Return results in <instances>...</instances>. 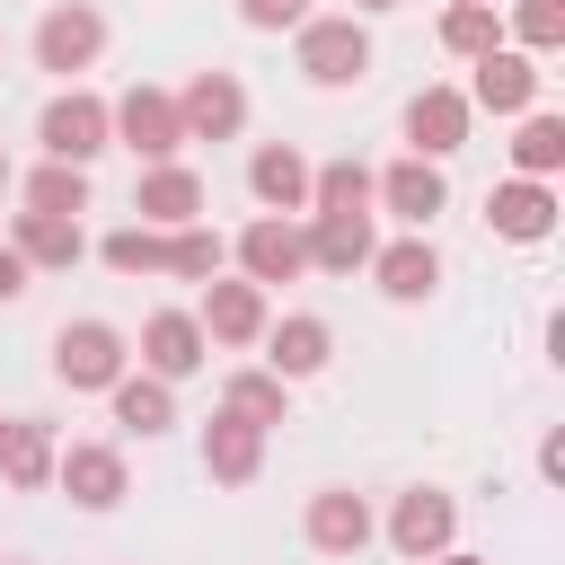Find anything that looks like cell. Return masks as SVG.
I'll return each instance as SVG.
<instances>
[{
	"label": "cell",
	"instance_id": "obj_22",
	"mask_svg": "<svg viewBox=\"0 0 565 565\" xmlns=\"http://www.w3.org/2000/svg\"><path fill=\"white\" fill-rule=\"evenodd\" d=\"M256 468H265V433L238 424V415H212L203 424V477L212 486H256Z\"/></svg>",
	"mask_w": 565,
	"mask_h": 565
},
{
	"label": "cell",
	"instance_id": "obj_9",
	"mask_svg": "<svg viewBox=\"0 0 565 565\" xmlns=\"http://www.w3.org/2000/svg\"><path fill=\"white\" fill-rule=\"evenodd\" d=\"M265 282H247V274H212L203 282V300H194V327L212 335V344H230V353H247L256 335H265Z\"/></svg>",
	"mask_w": 565,
	"mask_h": 565
},
{
	"label": "cell",
	"instance_id": "obj_10",
	"mask_svg": "<svg viewBox=\"0 0 565 565\" xmlns=\"http://www.w3.org/2000/svg\"><path fill=\"white\" fill-rule=\"evenodd\" d=\"M539 53H521V44H494V53H477V71H468V106H486V115H530L539 106Z\"/></svg>",
	"mask_w": 565,
	"mask_h": 565
},
{
	"label": "cell",
	"instance_id": "obj_18",
	"mask_svg": "<svg viewBox=\"0 0 565 565\" xmlns=\"http://www.w3.org/2000/svg\"><path fill=\"white\" fill-rule=\"evenodd\" d=\"M486 221H494V238H512V247H547V238H556V185H547V177H512V185L486 194Z\"/></svg>",
	"mask_w": 565,
	"mask_h": 565
},
{
	"label": "cell",
	"instance_id": "obj_3",
	"mask_svg": "<svg viewBox=\"0 0 565 565\" xmlns=\"http://www.w3.org/2000/svg\"><path fill=\"white\" fill-rule=\"evenodd\" d=\"M124 371H132L124 327H106V318H71V327L53 335V380H62L71 397H106Z\"/></svg>",
	"mask_w": 565,
	"mask_h": 565
},
{
	"label": "cell",
	"instance_id": "obj_41",
	"mask_svg": "<svg viewBox=\"0 0 565 565\" xmlns=\"http://www.w3.org/2000/svg\"><path fill=\"white\" fill-rule=\"evenodd\" d=\"M0 441H9V415H0Z\"/></svg>",
	"mask_w": 565,
	"mask_h": 565
},
{
	"label": "cell",
	"instance_id": "obj_34",
	"mask_svg": "<svg viewBox=\"0 0 565 565\" xmlns=\"http://www.w3.org/2000/svg\"><path fill=\"white\" fill-rule=\"evenodd\" d=\"M238 18H247L256 35H291V26L309 18V0H238Z\"/></svg>",
	"mask_w": 565,
	"mask_h": 565
},
{
	"label": "cell",
	"instance_id": "obj_6",
	"mask_svg": "<svg viewBox=\"0 0 565 565\" xmlns=\"http://www.w3.org/2000/svg\"><path fill=\"white\" fill-rule=\"evenodd\" d=\"M380 539L406 556V565H424V556H441L450 539H459V503L441 494V486H406L397 503H388V521H380Z\"/></svg>",
	"mask_w": 565,
	"mask_h": 565
},
{
	"label": "cell",
	"instance_id": "obj_7",
	"mask_svg": "<svg viewBox=\"0 0 565 565\" xmlns=\"http://www.w3.org/2000/svg\"><path fill=\"white\" fill-rule=\"evenodd\" d=\"M371 203L380 212H397L406 230H433V212H450V177H441V159H388V168H371Z\"/></svg>",
	"mask_w": 565,
	"mask_h": 565
},
{
	"label": "cell",
	"instance_id": "obj_39",
	"mask_svg": "<svg viewBox=\"0 0 565 565\" xmlns=\"http://www.w3.org/2000/svg\"><path fill=\"white\" fill-rule=\"evenodd\" d=\"M9 185H18V168H9V150H0V194H9Z\"/></svg>",
	"mask_w": 565,
	"mask_h": 565
},
{
	"label": "cell",
	"instance_id": "obj_8",
	"mask_svg": "<svg viewBox=\"0 0 565 565\" xmlns=\"http://www.w3.org/2000/svg\"><path fill=\"white\" fill-rule=\"evenodd\" d=\"M230 256H238V274H247V282H265V291L309 274V247H300V221H291V212H256V221L230 238Z\"/></svg>",
	"mask_w": 565,
	"mask_h": 565
},
{
	"label": "cell",
	"instance_id": "obj_29",
	"mask_svg": "<svg viewBox=\"0 0 565 565\" xmlns=\"http://www.w3.org/2000/svg\"><path fill=\"white\" fill-rule=\"evenodd\" d=\"M556 168H565V115L530 106L521 132H512V177H556Z\"/></svg>",
	"mask_w": 565,
	"mask_h": 565
},
{
	"label": "cell",
	"instance_id": "obj_26",
	"mask_svg": "<svg viewBox=\"0 0 565 565\" xmlns=\"http://www.w3.org/2000/svg\"><path fill=\"white\" fill-rule=\"evenodd\" d=\"M106 406H115V424H124V433H141V441L177 424V388H168V380H150V371H124V380L106 388Z\"/></svg>",
	"mask_w": 565,
	"mask_h": 565
},
{
	"label": "cell",
	"instance_id": "obj_12",
	"mask_svg": "<svg viewBox=\"0 0 565 565\" xmlns=\"http://www.w3.org/2000/svg\"><path fill=\"white\" fill-rule=\"evenodd\" d=\"M53 486H62L79 512H115V503L132 494V468H124L115 441H71V450L53 459Z\"/></svg>",
	"mask_w": 565,
	"mask_h": 565
},
{
	"label": "cell",
	"instance_id": "obj_37",
	"mask_svg": "<svg viewBox=\"0 0 565 565\" xmlns=\"http://www.w3.org/2000/svg\"><path fill=\"white\" fill-rule=\"evenodd\" d=\"M424 565H486V556H468V547H441V556H424Z\"/></svg>",
	"mask_w": 565,
	"mask_h": 565
},
{
	"label": "cell",
	"instance_id": "obj_21",
	"mask_svg": "<svg viewBox=\"0 0 565 565\" xmlns=\"http://www.w3.org/2000/svg\"><path fill=\"white\" fill-rule=\"evenodd\" d=\"M9 247L26 256V274H71V265L88 256V230L62 221V212H18V221H9Z\"/></svg>",
	"mask_w": 565,
	"mask_h": 565
},
{
	"label": "cell",
	"instance_id": "obj_15",
	"mask_svg": "<svg viewBox=\"0 0 565 565\" xmlns=\"http://www.w3.org/2000/svg\"><path fill=\"white\" fill-rule=\"evenodd\" d=\"M300 539H309L318 556H362V547L380 539V521H371V503H362L353 486H327V494H309V512H300Z\"/></svg>",
	"mask_w": 565,
	"mask_h": 565
},
{
	"label": "cell",
	"instance_id": "obj_14",
	"mask_svg": "<svg viewBox=\"0 0 565 565\" xmlns=\"http://www.w3.org/2000/svg\"><path fill=\"white\" fill-rule=\"evenodd\" d=\"M203 353H212V335L194 327V309H150V318H141V371H150V380L177 388V380L203 371Z\"/></svg>",
	"mask_w": 565,
	"mask_h": 565
},
{
	"label": "cell",
	"instance_id": "obj_40",
	"mask_svg": "<svg viewBox=\"0 0 565 565\" xmlns=\"http://www.w3.org/2000/svg\"><path fill=\"white\" fill-rule=\"evenodd\" d=\"M0 565H26V556H0Z\"/></svg>",
	"mask_w": 565,
	"mask_h": 565
},
{
	"label": "cell",
	"instance_id": "obj_25",
	"mask_svg": "<svg viewBox=\"0 0 565 565\" xmlns=\"http://www.w3.org/2000/svg\"><path fill=\"white\" fill-rule=\"evenodd\" d=\"M221 415H238V424L274 433V424L291 415V380H274L265 362H247V371H230V380H221Z\"/></svg>",
	"mask_w": 565,
	"mask_h": 565
},
{
	"label": "cell",
	"instance_id": "obj_11",
	"mask_svg": "<svg viewBox=\"0 0 565 565\" xmlns=\"http://www.w3.org/2000/svg\"><path fill=\"white\" fill-rule=\"evenodd\" d=\"M177 124H185V141H238V132H247V88H238V71H194V79L177 88Z\"/></svg>",
	"mask_w": 565,
	"mask_h": 565
},
{
	"label": "cell",
	"instance_id": "obj_35",
	"mask_svg": "<svg viewBox=\"0 0 565 565\" xmlns=\"http://www.w3.org/2000/svg\"><path fill=\"white\" fill-rule=\"evenodd\" d=\"M26 282H35V274H26V256H18V247H9V238H0V309H9V300H18V291H26Z\"/></svg>",
	"mask_w": 565,
	"mask_h": 565
},
{
	"label": "cell",
	"instance_id": "obj_33",
	"mask_svg": "<svg viewBox=\"0 0 565 565\" xmlns=\"http://www.w3.org/2000/svg\"><path fill=\"white\" fill-rule=\"evenodd\" d=\"M512 44L521 53H556L565 44V0H512Z\"/></svg>",
	"mask_w": 565,
	"mask_h": 565
},
{
	"label": "cell",
	"instance_id": "obj_1",
	"mask_svg": "<svg viewBox=\"0 0 565 565\" xmlns=\"http://www.w3.org/2000/svg\"><path fill=\"white\" fill-rule=\"evenodd\" d=\"M291 62H300L309 88H353V79H371V26L353 9H327V18L309 9L291 26Z\"/></svg>",
	"mask_w": 565,
	"mask_h": 565
},
{
	"label": "cell",
	"instance_id": "obj_2",
	"mask_svg": "<svg viewBox=\"0 0 565 565\" xmlns=\"http://www.w3.org/2000/svg\"><path fill=\"white\" fill-rule=\"evenodd\" d=\"M35 141H44V159H71V168H88L97 150H115V115H106V97H97V88L62 79V88L44 97V115H35Z\"/></svg>",
	"mask_w": 565,
	"mask_h": 565
},
{
	"label": "cell",
	"instance_id": "obj_13",
	"mask_svg": "<svg viewBox=\"0 0 565 565\" xmlns=\"http://www.w3.org/2000/svg\"><path fill=\"white\" fill-rule=\"evenodd\" d=\"M397 309H415V300H433L441 291V247L424 238V230H406V238H388V247H371V265H362Z\"/></svg>",
	"mask_w": 565,
	"mask_h": 565
},
{
	"label": "cell",
	"instance_id": "obj_23",
	"mask_svg": "<svg viewBox=\"0 0 565 565\" xmlns=\"http://www.w3.org/2000/svg\"><path fill=\"white\" fill-rule=\"evenodd\" d=\"M53 459H62L53 424H35V415H9V441H0V486H18V494H44V486H53Z\"/></svg>",
	"mask_w": 565,
	"mask_h": 565
},
{
	"label": "cell",
	"instance_id": "obj_38",
	"mask_svg": "<svg viewBox=\"0 0 565 565\" xmlns=\"http://www.w3.org/2000/svg\"><path fill=\"white\" fill-rule=\"evenodd\" d=\"M388 9H406V0H353V18H388Z\"/></svg>",
	"mask_w": 565,
	"mask_h": 565
},
{
	"label": "cell",
	"instance_id": "obj_16",
	"mask_svg": "<svg viewBox=\"0 0 565 565\" xmlns=\"http://www.w3.org/2000/svg\"><path fill=\"white\" fill-rule=\"evenodd\" d=\"M468 115H477V106H468L450 79L415 88V97H406V150H415V159H450V150L468 141Z\"/></svg>",
	"mask_w": 565,
	"mask_h": 565
},
{
	"label": "cell",
	"instance_id": "obj_4",
	"mask_svg": "<svg viewBox=\"0 0 565 565\" xmlns=\"http://www.w3.org/2000/svg\"><path fill=\"white\" fill-rule=\"evenodd\" d=\"M26 53H35V71H53V79L97 71V53H106V9H88V0H53V9L35 18Z\"/></svg>",
	"mask_w": 565,
	"mask_h": 565
},
{
	"label": "cell",
	"instance_id": "obj_5",
	"mask_svg": "<svg viewBox=\"0 0 565 565\" xmlns=\"http://www.w3.org/2000/svg\"><path fill=\"white\" fill-rule=\"evenodd\" d=\"M106 115H115V141L150 168V159H177L185 150V124H177V97L168 88H150V79H132L124 97H106Z\"/></svg>",
	"mask_w": 565,
	"mask_h": 565
},
{
	"label": "cell",
	"instance_id": "obj_28",
	"mask_svg": "<svg viewBox=\"0 0 565 565\" xmlns=\"http://www.w3.org/2000/svg\"><path fill=\"white\" fill-rule=\"evenodd\" d=\"M494 44H503V0H450V9H441V53L477 62V53H494Z\"/></svg>",
	"mask_w": 565,
	"mask_h": 565
},
{
	"label": "cell",
	"instance_id": "obj_24",
	"mask_svg": "<svg viewBox=\"0 0 565 565\" xmlns=\"http://www.w3.org/2000/svg\"><path fill=\"white\" fill-rule=\"evenodd\" d=\"M247 194H256L265 212H309V159H300L291 141H265V150L247 159Z\"/></svg>",
	"mask_w": 565,
	"mask_h": 565
},
{
	"label": "cell",
	"instance_id": "obj_32",
	"mask_svg": "<svg viewBox=\"0 0 565 565\" xmlns=\"http://www.w3.org/2000/svg\"><path fill=\"white\" fill-rule=\"evenodd\" d=\"M97 256H106L115 274H168V230L124 221V230H106V238H97Z\"/></svg>",
	"mask_w": 565,
	"mask_h": 565
},
{
	"label": "cell",
	"instance_id": "obj_31",
	"mask_svg": "<svg viewBox=\"0 0 565 565\" xmlns=\"http://www.w3.org/2000/svg\"><path fill=\"white\" fill-rule=\"evenodd\" d=\"M309 212H371V168H362V159L309 168Z\"/></svg>",
	"mask_w": 565,
	"mask_h": 565
},
{
	"label": "cell",
	"instance_id": "obj_27",
	"mask_svg": "<svg viewBox=\"0 0 565 565\" xmlns=\"http://www.w3.org/2000/svg\"><path fill=\"white\" fill-rule=\"evenodd\" d=\"M18 203H26V212H62V221H79V212H88V168L44 159V168L18 177Z\"/></svg>",
	"mask_w": 565,
	"mask_h": 565
},
{
	"label": "cell",
	"instance_id": "obj_30",
	"mask_svg": "<svg viewBox=\"0 0 565 565\" xmlns=\"http://www.w3.org/2000/svg\"><path fill=\"white\" fill-rule=\"evenodd\" d=\"M230 265V238L212 230V221H185V230H168V274L177 282H212Z\"/></svg>",
	"mask_w": 565,
	"mask_h": 565
},
{
	"label": "cell",
	"instance_id": "obj_17",
	"mask_svg": "<svg viewBox=\"0 0 565 565\" xmlns=\"http://www.w3.org/2000/svg\"><path fill=\"white\" fill-rule=\"evenodd\" d=\"M203 177L185 168V159H150L141 168V185H132V212L150 221V230H185V221H203Z\"/></svg>",
	"mask_w": 565,
	"mask_h": 565
},
{
	"label": "cell",
	"instance_id": "obj_19",
	"mask_svg": "<svg viewBox=\"0 0 565 565\" xmlns=\"http://www.w3.org/2000/svg\"><path fill=\"white\" fill-rule=\"evenodd\" d=\"M300 247H309L318 274H362L371 247H380V221L371 212H309L300 221Z\"/></svg>",
	"mask_w": 565,
	"mask_h": 565
},
{
	"label": "cell",
	"instance_id": "obj_20",
	"mask_svg": "<svg viewBox=\"0 0 565 565\" xmlns=\"http://www.w3.org/2000/svg\"><path fill=\"white\" fill-rule=\"evenodd\" d=\"M256 344H265V371H274V380H318L327 353H335V327L309 318V309H291V318H265Z\"/></svg>",
	"mask_w": 565,
	"mask_h": 565
},
{
	"label": "cell",
	"instance_id": "obj_36",
	"mask_svg": "<svg viewBox=\"0 0 565 565\" xmlns=\"http://www.w3.org/2000/svg\"><path fill=\"white\" fill-rule=\"evenodd\" d=\"M539 477H547V486L565 477V433H547V441H539Z\"/></svg>",
	"mask_w": 565,
	"mask_h": 565
}]
</instances>
